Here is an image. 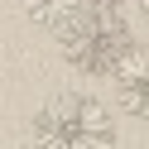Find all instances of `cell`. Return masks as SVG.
<instances>
[{
  "label": "cell",
  "mask_w": 149,
  "mask_h": 149,
  "mask_svg": "<svg viewBox=\"0 0 149 149\" xmlns=\"http://www.w3.org/2000/svg\"><path fill=\"white\" fill-rule=\"evenodd\" d=\"M58 48H63V63L68 68L87 72V77H116L139 43H135V29H130V19L120 10L82 5L58 29Z\"/></svg>",
  "instance_id": "1"
},
{
  "label": "cell",
  "mask_w": 149,
  "mask_h": 149,
  "mask_svg": "<svg viewBox=\"0 0 149 149\" xmlns=\"http://www.w3.org/2000/svg\"><path fill=\"white\" fill-rule=\"evenodd\" d=\"M34 149H116V116L91 91H58L29 120Z\"/></svg>",
  "instance_id": "2"
},
{
  "label": "cell",
  "mask_w": 149,
  "mask_h": 149,
  "mask_svg": "<svg viewBox=\"0 0 149 149\" xmlns=\"http://www.w3.org/2000/svg\"><path fill=\"white\" fill-rule=\"evenodd\" d=\"M111 82H116L120 111H125V116L149 120V48H135V53H130V63H125Z\"/></svg>",
  "instance_id": "3"
},
{
  "label": "cell",
  "mask_w": 149,
  "mask_h": 149,
  "mask_svg": "<svg viewBox=\"0 0 149 149\" xmlns=\"http://www.w3.org/2000/svg\"><path fill=\"white\" fill-rule=\"evenodd\" d=\"M19 5H24V15H29L34 24H43V29H53V34L82 10V0H19Z\"/></svg>",
  "instance_id": "4"
},
{
  "label": "cell",
  "mask_w": 149,
  "mask_h": 149,
  "mask_svg": "<svg viewBox=\"0 0 149 149\" xmlns=\"http://www.w3.org/2000/svg\"><path fill=\"white\" fill-rule=\"evenodd\" d=\"M82 5H87V0H82ZM91 5H96V10H116L120 0H91Z\"/></svg>",
  "instance_id": "5"
},
{
  "label": "cell",
  "mask_w": 149,
  "mask_h": 149,
  "mask_svg": "<svg viewBox=\"0 0 149 149\" xmlns=\"http://www.w3.org/2000/svg\"><path fill=\"white\" fill-rule=\"evenodd\" d=\"M135 10H139V19L149 24V0H135Z\"/></svg>",
  "instance_id": "6"
}]
</instances>
